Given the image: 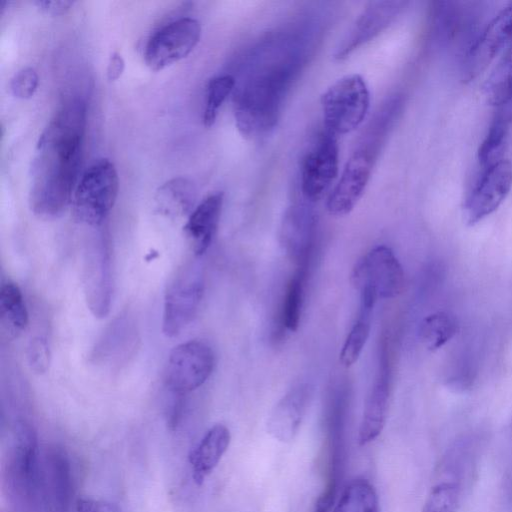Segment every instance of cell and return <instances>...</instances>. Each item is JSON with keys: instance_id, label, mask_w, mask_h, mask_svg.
I'll list each match as a JSON object with an SVG mask.
<instances>
[{"instance_id": "obj_13", "label": "cell", "mask_w": 512, "mask_h": 512, "mask_svg": "<svg viewBox=\"0 0 512 512\" xmlns=\"http://www.w3.org/2000/svg\"><path fill=\"white\" fill-rule=\"evenodd\" d=\"M338 162L337 137L325 130L302 162L301 190L307 200H319L330 188L338 174Z\"/></svg>"}, {"instance_id": "obj_24", "label": "cell", "mask_w": 512, "mask_h": 512, "mask_svg": "<svg viewBox=\"0 0 512 512\" xmlns=\"http://www.w3.org/2000/svg\"><path fill=\"white\" fill-rule=\"evenodd\" d=\"M1 328L9 338L22 333L28 324V312L22 292L10 280L3 281L0 287Z\"/></svg>"}, {"instance_id": "obj_14", "label": "cell", "mask_w": 512, "mask_h": 512, "mask_svg": "<svg viewBox=\"0 0 512 512\" xmlns=\"http://www.w3.org/2000/svg\"><path fill=\"white\" fill-rule=\"evenodd\" d=\"M374 152L367 146L357 149L348 159L338 183L330 193L326 207L330 215H348L361 199L370 179Z\"/></svg>"}, {"instance_id": "obj_9", "label": "cell", "mask_w": 512, "mask_h": 512, "mask_svg": "<svg viewBox=\"0 0 512 512\" xmlns=\"http://www.w3.org/2000/svg\"><path fill=\"white\" fill-rule=\"evenodd\" d=\"M477 4L455 1L434 3L430 15L432 44L438 49L463 45L465 53L477 36L474 30L481 17V10Z\"/></svg>"}, {"instance_id": "obj_29", "label": "cell", "mask_w": 512, "mask_h": 512, "mask_svg": "<svg viewBox=\"0 0 512 512\" xmlns=\"http://www.w3.org/2000/svg\"><path fill=\"white\" fill-rule=\"evenodd\" d=\"M458 331V323L453 315L438 311L427 315L419 325V338L431 351L443 347Z\"/></svg>"}, {"instance_id": "obj_39", "label": "cell", "mask_w": 512, "mask_h": 512, "mask_svg": "<svg viewBox=\"0 0 512 512\" xmlns=\"http://www.w3.org/2000/svg\"><path fill=\"white\" fill-rule=\"evenodd\" d=\"M125 68V62L121 54L113 52L109 57L106 74L109 81H116L120 78Z\"/></svg>"}, {"instance_id": "obj_37", "label": "cell", "mask_w": 512, "mask_h": 512, "mask_svg": "<svg viewBox=\"0 0 512 512\" xmlns=\"http://www.w3.org/2000/svg\"><path fill=\"white\" fill-rule=\"evenodd\" d=\"M338 482L329 480L325 488L318 496L313 512H330L337 493Z\"/></svg>"}, {"instance_id": "obj_20", "label": "cell", "mask_w": 512, "mask_h": 512, "mask_svg": "<svg viewBox=\"0 0 512 512\" xmlns=\"http://www.w3.org/2000/svg\"><path fill=\"white\" fill-rule=\"evenodd\" d=\"M314 230L315 220L307 208L296 206L286 212L280 228V242L298 266L308 264Z\"/></svg>"}, {"instance_id": "obj_7", "label": "cell", "mask_w": 512, "mask_h": 512, "mask_svg": "<svg viewBox=\"0 0 512 512\" xmlns=\"http://www.w3.org/2000/svg\"><path fill=\"white\" fill-rule=\"evenodd\" d=\"M215 366L212 348L201 340L181 343L170 352L165 383L169 392L185 395L206 382Z\"/></svg>"}, {"instance_id": "obj_31", "label": "cell", "mask_w": 512, "mask_h": 512, "mask_svg": "<svg viewBox=\"0 0 512 512\" xmlns=\"http://www.w3.org/2000/svg\"><path fill=\"white\" fill-rule=\"evenodd\" d=\"M235 78L230 74L215 76L209 80L206 88L203 123L212 127L217 119L220 107L235 87Z\"/></svg>"}, {"instance_id": "obj_33", "label": "cell", "mask_w": 512, "mask_h": 512, "mask_svg": "<svg viewBox=\"0 0 512 512\" xmlns=\"http://www.w3.org/2000/svg\"><path fill=\"white\" fill-rule=\"evenodd\" d=\"M453 362L448 373L447 385L457 391L469 389L473 384L476 374L475 361L470 354L464 353Z\"/></svg>"}, {"instance_id": "obj_35", "label": "cell", "mask_w": 512, "mask_h": 512, "mask_svg": "<svg viewBox=\"0 0 512 512\" xmlns=\"http://www.w3.org/2000/svg\"><path fill=\"white\" fill-rule=\"evenodd\" d=\"M26 354L28 364L35 373L43 374L49 369L51 354L44 337L32 338L27 346Z\"/></svg>"}, {"instance_id": "obj_8", "label": "cell", "mask_w": 512, "mask_h": 512, "mask_svg": "<svg viewBox=\"0 0 512 512\" xmlns=\"http://www.w3.org/2000/svg\"><path fill=\"white\" fill-rule=\"evenodd\" d=\"M201 37V25L192 17L175 19L148 39L144 60L153 71H160L189 55Z\"/></svg>"}, {"instance_id": "obj_30", "label": "cell", "mask_w": 512, "mask_h": 512, "mask_svg": "<svg viewBox=\"0 0 512 512\" xmlns=\"http://www.w3.org/2000/svg\"><path fill=\"white\" fill-rule=\"evenodd\" d=\"M307 265H300L288 282L282 306V323L290 331H296L301 317Z\"/></svg>"}, {"instance_id": "obj_18", "label": "cell", "mask_w": 512, "mask_h": 512, "mask_svg": "<svg viewBox=\"0 0 512 512\" xmlns=\"http://www.w3.org/2000/svg\"><path fill=\"white\" fill-rule=\"evenodd\" d=\"M310 398L307 384H298L273 407L267 422V432L277 441L291 442L299 432Z\"/></svg>"}, {"instance_id": "obj_15", "label": "cell", "mask_w": 512, "mask_h": 512, "mask_svg": "<svg viewBox=\"0 0 512 512\" xmlns=\"http://www.w3.org/2000/svg\"><path fill=\"white\" fill-rule=\"evenodd\" d=\"M84 293L91 312L105 317L113 295L111 252L107 240L100 237L85 252Z\"/></svg>"}, {"instance_id": "obj_10", "label": "cell", "mask_w": 512, "mask_h": 512, "mask_svg": "<svg viewBox=\"0 0 512 512\" xmlns=\"http://www.w3.org/2000/svg\"><path fill=\"white\" fill-rule=\"evenodd\" d=\"M351 283L359 291H374L378 298H395L403 291L404 271L393 251L381 245L357 261L352 269Z\"/></svg>"}, {"instance_id": "obj_2", "label": "cell", "mask_w": 512, "mask_h": 512, "mask_svg": "<svg viewBox=\"0 0 512 512\" xmlns=\"http://www.w3.org/2000/svg\"><path fill=\"white\" fill-rule=\"evenodd\" d=\"M4 466V483L11 501L31 509L41 496V462L37 436L25 421H18Z\"/></svg>"}, {"instance_id": "obj_16", "label": "cell", "mask_w": 512, "mask_h": 512, "mask_svg": "<svg viewBox=\"0 0 512 512\" xmlns=\"http://www.w3.org/2000/svg\"><path fill=\"white\" fill-rule=\"evenodd\" d=\"M41 498L50 512H68L73 498L71 465L60 447L47 448L41 465Z\"/></svg>"}, {"instance_id": "obj_38", "label": "cell", "mask_w": 512, "mask_h": 512, "mask_svg": "<svg viewBox=\"0 0 512 512\" xmlns=\"http://www.w3.org/2000/svg\"><path fill=\"white\" fill-rule=\"evenodd\" d=\"M34 4L43 12L57 16L65 14L74 4L71 0H37Z\"/></svg>"}, {"instance_id": "obj_12", "label": "cell", "mask_w": 512, "mask_h": 512, "mask_svg": "<svg viewBox=\"0 0 512 512\" xmlns=\"http://www.w3.org/2000/svg\"><path fill=\"white\" fill-rule=\"evenodd\" d=\"M512 42V2L503 7L482 28L462 55L464 80L477 77Z\"/></svg>"}, {"instance_id": "obj_27", "label": "cell", "mask_w": 512, "mask_h": 512, "mask_svg": "<svg viewBox=\"0 0 512 512\" xmlns=\"http://www.w3.org/2000/svg\"><path fill=\"white\" fill-rule=\"evenodd\" d=\"M484 92L497 108L512 105V42L488 77Z\"/></svg>"}, {"instance_id": "obj_28", "label": "cell", "mask_w": 512, "mask_h": 512, "mask_svg": "<svg viewBox=\"0 0 512 512\" xmlns=\"http://www.w3.org/2000/svg\"><path fill=\"white\" fill-rule=\"evenodd\" d=\"M332 512H379L374 486L364 478L352 480L342 491Z\"/></svg>"}, {"instance_id": "obj_26", "label": "cell", "mask_w": 512, "mask_h": 512, "mask_svg": "<svg viewBox=\"0 0 512 512\" xmlns=\"http://www.w3.org/2000/svg\"><path fill=\"white\" fill-rule=\"evenodd\" d=\"M376 301L374 297L368 295L360 296L358 318L348 333L340 352V362L344 367L352 366L361 355L369 337L372 312Z\"/></svg>"}, {"instance_id": "obj_22", "label": "cell", "mask_w": 512, "mask_h": 512, "mask_svg": "<svg viewBox=\"0 0 512 512\" xmlns=\"http://www.w3.org/2000/svg\"><path fill=\"white\" fill-rule=\"evenodd\" d=\"M224 195L210 194L198 204L184 225V233L195 256L203 255L209 248L218 228Z\"/></svg>"}, {"instance_id": "obj_21", "label": "cell", "mask_w": 512, "mask_h": 512, "mask_svg": "<svg viewBox=\"0 0 512 512\" xmlns=\"http://www.w3.org/2000/svg\"><path fill=\"white\" fill-rule=\"evenodd\" d=\"M231 442L230 430L224 424L210 427L191 449L188 462L194 483L202 485L217 467Z\"/></svg>"}, {"instance_id": "obj_17", "label": "cell", "mask_w": 512, "mask_h": 512, "mask_svg": "<svg viewBox=\"0 0 512 512\" xmlns=\"http://www.w3.org/2000/svg\"><path fill=\"white\" fill-rule=\"evenodd\" d=\"M406 4L402 1L369 2L338 46L335 59H345L359 46L377 36L400 14Z\"/></svg>"}, {"instance_id": "obj_11", "label": "cell", "mask_w": 512, "mask_h": 512, "mask_svg": "<svg viewBox=\"0 0 512 512\" xmlns=\"http://www.w3.org/2000/svg\"><path fill=\"white\" fill-rule=\"evenodd\" d=\"M511 187L512 164L508 159L504 158L495 164L479 168L464 203L467 223L474 225L496 211Z\"/></svg>"}, {"instance_id": "obj_1", "label": "cell", "mask_w": 512, "mask_h": 512, "mask_svg": "<svg viewBox=\"0 0 512 512\" xmlns=\"http://www.w3.org/2000/svg\"><path fill=\"white\" fill-rule=\"evenodd\" d=\"M86 104L66 101L40 134L30 168L29 206L44 219L59 217L79 182L86 128Z\"/></svg>"}, {"instance_id": "obj_6", "label": "cell", "mask_w": 512, "mask_h": 512, "mask_svg": "<svg viewBox=\"0 0 512 512\" xmlns=\"http://www.w3.org/2000/svg\"><path fill=\"white\" fill-rule=\"evenodd\" d=\"M204 292L202 273L196 263H186L167 287L162 331L167 337L180 334L194 319Z\"/></svg>"}, {"instance_id": "obj_25", "label": "cell", "mask_w": 512, "mask_h": 512, "mask_svg": "<svg viewBox=\"0 0 512 512\" xmlns=\"http://www.w3.org/2000/svg\"><path fill=\"white\" fill-rule=\"evenodd\" d=\"M196 199L194 184L187 178L175 177L163 183L155 195L157 209L169 216H181L191 210Z\"/></svg>"}, {"instance_id": "obj_36", "label": "cell", "mask_w": 512, "mask_h": 512, "mask_svg": "<svg viewBox=\"0 0 512 512\" xmlns=\"http://www.w3.org/2000/svg\"><path fill=\"white\" fill-rule=\"evenodd\" d=\"M75 512H121V510L116 504L107 500L80 497L76 501Z\"/></svg>"}, {"instance_id": "obj_5", "label": "cell", "mask_w": 512, "mask_h": 512, "mask_svg": "<svg viewBox=\"0 0 512 512\" xmlns=\"http://www.w3.org/2000/svg\"><path fill=\"white\" fill-rule=\"evenodd\" d=\"M320 102L326 131L343 135L354 131L365 119L370 93L364 78L354 73L330 85Z\"/></svg>"}, {"instance_id": "obj_4", "label": "cell", "mask_w": 512, "mask_h": 512, "mask_svg": "<svg viewBox=\"0 0 512 512\" xmlns=\"http://www.w3.org/2000/svg\"><path fill=\"white\" fill-rule=\"evenodd\" d=\"M119 191V177L109 159L95 161L81 175L72 198L74 218L86 225L98 226L113 208Z\"/></svg>"}, {"instance_id": "obj_34", "label": "cell", "mask_w": 512, "mask_h": 512, "mask_svg": "<svg viewBox=\"0 0 512 512\" xmlns=\"http://www.w3.org/2000/svg\"><path fill=\"white\" fill-rule=\"evenodd\" d=\"M39 77L32 67H24L17 71L10 81L11 93L19 99L31 98L38 87Z\"/></svg>"}, {"instance_id": "obj_23", "label": "cell", "mask_w": 512, "mask_h": 512, "mask_svg": "<svg viewBox=\"0 0 512 512\" xmlns=\"http://www.w3.org/2000/svg\"><path fill=\"white\" fill-rule=\"evenodd\" d=\"M512 121V105L497 108L478 153V168L487 167L503 160L509 125Z\"/></svg>"}, {"instance_id": "obj_19", "label": "cell", "mask_w": 512, "mask_h": 512, "mask_svg": "<svg viewBox=\"0 0 512 512\" xmlns=\"http://www.w3.org/2000/svg\"><path fill=\"white\" fill-rule=\"evenodd\" d=\"M378 376L364 404L358 430V444L365 446L373 442L383 431L390 394V372L385 355L381 357Z\"/></svg>"}, {"instance_id": "obj_3", "label": "cell", "mask_w": 512, "mask_h": 512, "mask_svg": "<svg viewBox=\"0 0 512 512\" xmlns=\"http://www.w3.org/2000/svg\"><path fill=\"white\" fill-rule=\"evenodd\" d=\"M290 74L276 69L253 80L235 102V121L240 133L253 136L272 128L278 118Z\"/></svg>"}, {"instance_id": "obj_32", "label": "cell", "mask_w": 512, "mask_h": 512, "mask_svg": "<svg viewBox=\"0 0 512 512\" xmlns=\"http://www.w3.org/2000/svg\"><path fill=\"white\" fill-rule=\"evenodd\" d=\"M462 486L442 480L435 483L424 502L421 512H457Z\"/></svg>"}]
</instances>
